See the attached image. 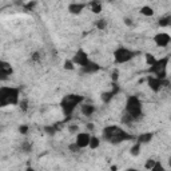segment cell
Returning a JSON list of instances; mask_svg holds the SVG:
<instances>
[{"label": "cell", "mask_w": 171, "mask_h": 171, "mask_svg": "<svg viewBox=\"0 0 171 171\" xmlns=\"http://www.w3.org/2000/svg\"><path fill=\"white\" fill-rule=\"evenodd\" d=\"M103 138L111 144H118L122 143L124 140L132 139V135L126 132L123 128L118 127V126H107L103 130Z\"/></svg>", "instance_id": "obj_1"}, {"label": "cell", "mask_w": 171, "mask_h": 171, "mask_svg": "<svg viewBox=\"0 0 171 171\" xmlns=\"http://www.w3.org/2000/svg\"><path fill=\"white\" fill-rule=\"evenodd\" d=\"M20 91L15 87H2L0 88V107L6 106H16L20 103Z\"/></svg>", "instance_id": "obj_2"}, {"label": "cell", "mask_w": 171, "mask_h": 171, "mask_svg": "<svg viewBox=\"0 0 171 171\" xmlns=\"http://www.w3.org/2000/svg\"><path fill=\"white\" fill-rule=\"evenodd\" d=\"M84 98L82 95H76V94H70L66 95L62 102H60V107H62L64 115H67V118H71V115L74 112V110L76 106H79L80 103H83Z\"/></svg>", "instance_id": "obj_3"}, {"label": "cell", "mask_w": 171, "mask_h": 171, "mask_svg": "<svg viewBox=\"0 0 171 171\" xmlns=\"http://www.w3.org/2000/svg\"><path fill=\"white\" fill-rule=\"evenodd\" d=\"M126 114L130 115L134 120H139L143 117V104L138 96H128L126 102Z\"/></svg>", "instance_id": "obj_4"}, {"label": "cell", "mask_w": 171, "mask_h": 171, "mask_svg": "<svg viewBox=\"0 0 171 171\" xmlns=\"http://www.w3.org/2000/svg\"><path fill=\"white\" fill-rule=\"evenodd\" d=\"M167 64H168V58H162V59H158L157 63L151 66L148 68V71L155 75V78H158L160 80H164L167 78V71H166V68H167Z\"/></svg>", "instance_id": "obj_5"}, {"label": "cell", "mask_w": 171, "mask_h": 171, "mask_svg": "<svg viewBox=\"0 0 171 171\" xmlns=\"http://www.w3.org/2000/svg\"><path fill=\"white\" fill-rule=\"evenodd\" d=\"M135 55H137V52L132 51V49L126 48V47H119L114 51V60H115V63H118V64L127 63L134 59Z\"/></svg>", "instance_id": "obj_6"}, {"label": "cell", "mask_w": 171, "mask_h": 171, "mask_svg": "<svg viewBox=\"0 0 171 171\" xmlns=\"http://www.w3.org/2000/svg\"><path fill=\"white\" fill-rule=\"evenodd\" d=\"M72 62L75 63V64H78V66H80V67H86L87 64L91 62V60L88 59V55H87V52L84 51V49H82V48H79L76 52H75V55H74V58H72Z\"/></svg>", "instance_id": "obj_7"}, {"label": "cell", "mask_w": 171, "mask_h": 171, "mask_svg": "<svg viewBox=\"0 0 171 171\" xmlns=\"http://www.w3.org/2000/svg\"><path fill=\"white\" fill-rule=\"evenodd\" d=\"M147 84H148V87L151 88L154 92H159L162 87H164V86H168V82L166 79L164 80H160V79L155 78V76H148L147 78Z\"/></svg>", "instance_id": "obj_8"}, {"label": "cell", "mask_w": 171, "mask_h": 171, "mask_svg": "<svg viewBox=\"0 0 171 171\" xmlns=\"http://www.w3.org/2000/svg\"><path fill=\"white\" fill-rule=\"evenodd\" d=\"M154 42L155 44H157L158 47H167L168 46V43L171 42V36L168 34H166V32H159L157 34L154 36Z\"/></svg>", "instance_id": "obj_9"}, {"label": "cell", "mask_w": 171, "mask_h": 171, "mask_svg": "<svg viewBox=\"0 0 171 171\" xmlns=\"http://www.w3.org/2000/svg\"><path fill=\"white\" fill-rule=\"evenodd\" d=\"M12 74H13V68L11 67V64L2 60V62H0V79L6 80L7 78L11 76Z\"/></svg>", "instance_id": "obj_10"}, {"label": "cell", "mask_w": 171, "mask_h": 171, "mask_svg": "<svg viewBox=\"0 0 171 171\" xmlns=\"http://www.w3.org/2000/svg\"><path fill=\"white\" fill-rule=\"evenodd\" d=\"M90 140H91V135L88 132H79L76 135V143L80 148H86L90 146Z\"/></svg>", "instance_id": "obj_11"}, {"label": "cell", "mask_w": 171, "mask_h": 171, "mask_svg": "<svg viewBox=\"0 0 171 171\" xmlns=\"http://www.w3.org/2000/svg\"><path fill=\"white\" fill-rule=\"evenodd\" d=\"M84 8H86L84 3H71L68 6V11H70V13H72V15H79Z\"/></svg>", "instance_id": "obj_12"}, {"label": "cell", "mask_w": 171, "mask_h": 171, "mask_svg": "<svg viewBox=\"0 0 171 171\" xmlns=\"http://www.w3.org/2000/svg\"><path fill=\"white\" fill-rule=\"evenodd\" d=\"M99 70H100L99 64H96L95 62H90V63L87 64V66L82 68V71H80V72H82V74H87V75H88V74H95V72H98Z\"/></svg>", "instance_id": "obj_13"}, {"label": "cell", "mask_w": 171, "mask_h": 171, "mask_svg": "<svg viewBox=\"0 0 171 171\" xmlns=\"http://www.w3.org/2000/svg\"><path fill=\"white\" fill-rule=\"evenodd\" d=\"M153 138H154V134L153 132H143V134H140L139 137H138V143H140V144L150 143L153 140Z\"/></svg>", "instance_id": "obj_14"}, {"label": "cell", "mask_w": 171, "mask_h": 171, "mask_svg": "<svg viewBox=\"0 0 171 171\" xmlns=\"http://www.w3.org/2000/svg\"><path fill=\"white\" fill-rule=\"evenodd\" d=\"M94 112H95V106L87 104V103L82 106V114L84 115V117H91Z\"/></svg>", "instance_id": "obj_15"}, {"label": "cell", "mask_w": 171, "mask_h": 171, "mask_svg": "<svg viewBox=\"0 0 171 171\" xmlns=\"http://www.w3.org/2000/svg\"><path fill=\"white\" fill-rule=\"evenodd\" d=\"M158 26L159 27H168L171 26V15H166V16H162L158 20Z\"/></svg>", "instance_id": "obj_16"}, {"label": "cell", "mask_w": 171, "mask_h": 171, "mask_svg": "<svg viewBox=\"0 0 171 171\" xmlns=\"http://www.w3.org/2000/svg\"><path fill=\"white\" fill-rule=\"evenodd\" d=\"M114 96H115V94L112 91H108V92H102V95H100V99H102L103 103H110Z\"/></svg>", "instance_id": "obj_17"}, {"label": "cell", "mask_w": 171, "mask_h": 171, "mask_svg": "<svg viewBox=\"0 0 171 171\" xmlns=\"http://www.w3.org/2000/svg\"><path fill=\"white\" fill-rule=\"evenodd\" d=\"M58 126L55 124V126H46L44 127V132H46L47 135H49V137H54L55 134H56V131H58Z\"/></svg>", "instance_id": "obj_18"}, {"label": "cell", "mask_w": 171, "mask_h": 171, "mask_svg": "<svg viewBox=\"0 0 171 171\" xmlns=\"http://www.w3.org/2000/svg\"><path fill=\"white\" fill-rule=\"evenodd\" d=\"M90 6H91V11L94 13H100L102 12V4L99 2H91L90 3Z\"/></svg>", "instance_id": "obj_19"}, {"label": "cell", "mask_w": 171, "mask_h": 171, "mask_svg": "<svg viewBox=\"0 0 171 171\" xmlns=\"http://www.w3.org/2000/svg\"><path fill=\"white\" fill-rule=\"evenodd\" d=\"M140 13L144 15V16H153L154 15V9L150 7V6H144L140 8Z\"/></svg>", "instance_id": "obj_20"}, {"label": "cell", "mask_w": 171, "mask_h": 171, "mask_svg": "<svg viewBox=\"0 0 171 171\" xmlns=\"http://www.w3.org/2000/svg\"><path fill=\"white\" fill-rule=\"evenodd\" d=\"M99 144H100V139L96 138V137H91V140H90V146H88V147L91 148V150H95V148L99 147Z\"/></svg>", "instance_id": "obj_21"}, {"label": "cell", "mask_w": 171, "mask_h": 171, "mask_svg": "<svg viewBox=\"0 0 171 171\" xmlns=\"http://www.w3.org/2000/svg\"><path fill=\"white\" fill-rule=\"evenodd\" d=\"M140 143H135L132 147H131V150H130V154L132 155V157H138V155L140 154Z\"/></svg>", "instance_id": "obj_22"}, {"label": "cell", "mask_w": 171, "mask_h": 171, "mask_svg": "<svg viewBox=\"0 0 171 171\" xmlns=\"http://www.w3.org/2000/svg\"><path fill=\"white\" fill-rule=\"evenodd\" d=\"M157 60H158V59H155L154 55H151V54H147V55H146V63L148 64V67L154 66V64L157 63Z\"/></svg>", "instance_id": "obj_23"}, {"label": "cell", "mask_w": 171, "mask_h": 171, "mask_svg": "<svg viewBox=\"0 0 171 171\" xmlns=\"http://www.w3.org/2000/svg\"><path fill=\"white\" fill-rule=\"evenodd\" d=\"M74 68H75V63L72 62V59H67V60H64V70L72 71Z\"/></svg>", "instance_id": "obj_24"}, {"label": "cell", "mask_w": 171, "mask_h": 171, "mask_svg": "<svg viewBox=\"0 0 171 171\" xmlns=\"http://www.w3.org/2000/svg\"><path fill=\"white\" fill-rule=\"evenodd\" d=\"M20 148H22V151H23V153H29V151L32 150V144L26 140V142H23V143H22V146H20Z\"/></svg>", "instance_id": "obj_25"}, {"label": "cell", "mask_w": 171, "mask_h": 171, "mask_svg": "<svg viewBox=\"0 0 171 171\" xmlns=\"http://www.w3.org/2000/svg\"><path fill=\"white\" fill-rule=\"evenodd\" d=\"M95 27H96V28H99V29H104L106 27H107V22H106L104 19L96 20V22H95Z\"/></svg>", "instance_id": "obj_26"}, {"label": "cell", "mask_w": 171, "mask_h": 171, "mask_svg": "<svg viewBox=\"0 0 171 171\" xmlns=\"http://www.w3.org/2000/svg\"><path fill=\"white\" fill-rule=\"evenodd\" d=\"M155 163H157V160L147 159V160H146V163H144V168H146V170H151L154 166H155Z\"/></svg>", "instance_id": "obj_27"}, {"label": "cell", "mask_w": 171, "mask_h": 171, "mask_svg": "<svg viewBox=\"0 0 171 171\" xmlns=\"http://www.w3.org/2000/svg\"><path fill=\"white\" fill-rule=\"evenodd\" d=\"M19 106H20V110H22V111H27V110H28V100L23 99L22 102L19 103Z\"/></svg>", "instance_id": "obj_28"}, {"label": "cell", "mask_w": 171, "mask_h": 171, "mask_svg": "<svg viewBox=\"0 0 171 171\" xmlns=\"http://www.w3.org/2000/svg\"><path fill=\"white\" fill-rule=\"evenodd\" d=\"M150 171H166V170H164V167H163L162 163H160V162H157V163H155V166H154V167L150 170Z\"/></svg>", "instance_id": "obj_29"}, {"label": "cell", "mask_w": 171, "mask_h": 171, "mask_svg": "<svg viewBox=\"0 0 171 171\" xmlns=\"http://www.w3.org/2000/svg\"><path fill=\"white\" fill-rule=\"evenodd\" d=\"M68 150H70L71 153H78L79 150H80V147H79V146H78L76 143H71V144L68 146Z\"/></svg>", "instance_id": "obj_30"}, {"label": "cell", "mask_w": 171, "mask_h": 171, "mask_svg": "<svg viewBox=\"0 0 171 171\" xmlns=\"http://www.w3.org/2000/svg\"><path fill=\"white\" fill-rule=\"evenodd\" d=\"M118 79H119V71H118V70H114L112 74H111V80H112V83H117Z\"/></svg>", "instance_id": "obj_31"}, {"label": "cell", "mask_w": 171, "mask_h": 171, "mask_svg": "<svg viewBox=\"0 0 171 171\" xmlns=\"http://www.w3.org/2000/svg\"><path fill=\"white\" fill-rule=\"evenodd\" d=\"M19 132L23 134V135H26L28 132V126L27 124H20L19 126Z\"/></svg>", "instance_id": "obj_32"}, {"label": "cell", "mask_w": 171, "mask_h": 171, "mask_svg": "<svg viewBox=\"0 0 171 171\" xmlns=\"http://www.w3.org/2000/svg\"><path fill=\"white\" fill-rule=\"evenodd\" d=\"M78 130H79V127H78L76 124H71V126H68V131L71 132V134L78 132Z\"/></svg>", "instance_id": "obj_33"}, {"label": "cell", "mask_w": 171, "mask_h": 171, "mask_svg": "<svg viewBox=\"0 0 171 171\" xmlns=\"http://www.w3.org/2000/svg\"><path fill=\"white\" fill-rule=\"evenodd\" d=\"M35 6H36V2H28V3L24 4V8H26V9H32Z\"/></svg>", "instance_id": "obj_34"}, {"label": "cell", "mask_w": 171, "mask_h": 171, "mask_svg": "<svg viewBox=\"0 0 171 171\" xmlns=\"http://www.w3.org/2000/svg\"><path fill=\"white\" fill-rule=\"evenodd\" d=\"M31 59H32V62H39V60H40V54L39 52H34Z\"/></svg>", "instance_id": "obj_35"}, {"label": "cell", "mask_w": 171, "mask_h": 171, "mask_svg": "<svg viewBox=\"0 0 171 171\" xmlns=\"http://www.w3.org/2000/svg\"><path fill=\"white\" fill-rule=\"evenodd\" d=\"M124 24L126 26H132V20L130 18H124Z\"/></svg>", "instance_id": "obj_36"}, {"label": "cell", "mask_w": 171, "mask_h": 171, "mask_svg": "<svg viewBox=\"0 0 171 171\" xmlns=\"http://www.w3.org/2000/svg\"><path fill=\"white\" fill-rule=\"evenodd\" d=\"M86 127H87V130H90V131H92V130L95 128V124H94V123H87V126H86Z\"/></svg>", "instance_id": "obj_37"}, {"label": "cell", "mask_w": 171, "mask_h": 171, "mask_svg": "<svg viewBox=\"0 0 171 171\" xmlns=\"http://www.w3.org/2000/svg\"><path fill=\"white\" fill-rule=\"evenodd\" d=\"M126 171H139V170H137V168H127Z\"/></svg>", "instance_id": "obj_38"}, {"label": "cell", "mask_w": 171, "mask_h": 171, "mask_svg": "<svg viewBox=\"0 0 171 171\" xmlns=\"http://www.w3.org/2000/svg\"><path fill=\"white\" fill-rule=\"evenodd\" d=\"M111 170L112 171H117V166H111Z\"/></svg>", "instance_id": "obj_39"}, {"label": "cell", "mask_w": 171, "mask_h": 171, "mask_svg": "<svg viewBox=\"0 0 171 171\" xmlns=\"http://www.w3.org/2000/svg\"><path fill=\"white\" fill-rule=\"evenodd\" d=\"M26 171H35V170H34V168H32V167H28V168H27V170H26Z\"/></svg>", "instance_id": "obj_40"}, {"label": "cell", "mask_w": 171, "mask_h": 171, "mask_svg": "<svg viewBox=\"0 0 171 171\" xmlns=\"http://www.w3.org/2000/svg\"><path fill=\"white\" fill-rule=\"evenodd\" d=\"M168 166H170V167H171V158L168 159Z\"/></svg>", "instance_id": "obj_41"}]
</instances>
